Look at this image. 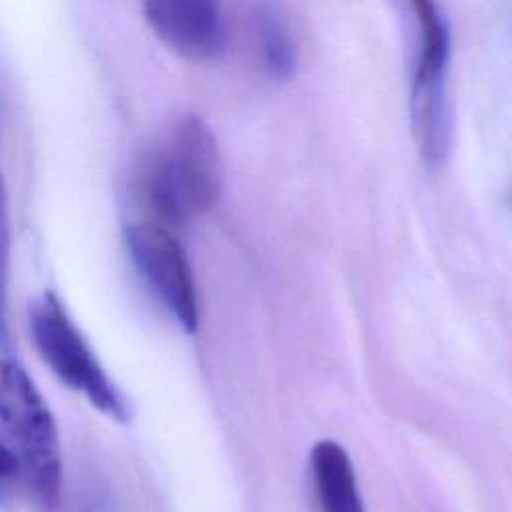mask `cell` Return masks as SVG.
Segmentation results:
<instances>
[{"label":"cell","mask_w":512,"mask_h":512,"mask_svg":"<svg viewBox=\"0 0 512 512\" xmlns=\"http://www.w3.org/2000/svg\"><path fill=\"white\" fill-rule=\"evenodd\" d=\"M222 190V160L208 124L182 116L140 174V196L162 226H184L208 212Z\"/></svg>","instance_id":"obj_1"},{"label":"cell","mask_w":512,"mask_h":512,"mask_svg":"<svg viewBox=\"0 0 512 512\" xmlns=\"http://www.w3.org/2000/svg\"><path fill=\"white\" fill-rule=\"evenodd\" d=\"M0 430L34 502L54 510L62 488L56 420L28 372L10 358H0Z\"/></svg>","instance_id":"obj_2"},{"label":"cell","mask_w":512,"mask_h":512,"mask_svg":"<svg viewBox=\"0 0 512 512\" xmlns=\"http://www.w3.org/2000/svg\"><path fill=\"white\" fill-rule=\"evenodd\" d=\"M28 328L38 354L60 382L84 394L94 408L112 420H130V408L124 396L108 378L54 292L46 290L30 302Z\"/></svg>","instance_id":"obj_3"},{"label":"cell","mask_w":512,"mask_h":512,"mask_svg":"<svg viewBox=\"0 0 512 512\" xmlns=\"http://www.w3.org/2000/svg\"><path fill=\"white\" fill-rule=\"evenodd\" d=\"M128 254L186 332L198 328V302L192 270L178 238L158 222H134L124 230Z\"/></svg>","instance_id":"obj_4"},{"label":"cell","mask_w":512,"mask_h":512,"mask_svg":"<svg viewBox=\"0 0 512 512\" xmlns=\"http://www.w3.org/2000/svg\"><path fill=\"white\" fill-rule=\"evenodd\" d=\"M142 10L156 38L188 60H208L224 48L220 0H144Z\"/></svg>","instance_id":"obj_5"},{"label":"cell","mask_w":512,"mask_h":512,"mask_svg":"<svg viewBox=\"0 0 512 512\" xmlns=\"http://www.w3.org/2000/svg\"><path fill=\"white\" fill-rule=\"evenodd\" d=\"M310 472L320 512H364L352 462L340 444L316 442L310 450Z\"/></svg>","instance_id":"obj_6"},{"label":"cell","mask_w":512,"mask_h":512,"mask_svg":"<svg viewBox=\"0 0 512 512\" xmlns=\"http://www.w3.org/2000/svg\"><path fill=\"white\" fill-rule=\"evenodd\" d=\"M416 22L414 82H446L450 60V32L436 0H408Z\"/></svg>","instance_id":"obj_7"},{"label":"cell","mask_w":512,"mask_h":512,"mask_svg":"<svg viewBox=\"0 0 512 512\" xmlns=\"http://www.w3.org/2000/svg\"><path fill=\"white\" fill-rule=\"evenodd\" d=\"M254 36L262 66L272 78H290L296 70V46L290 36L288 22L282 10L270 2L260 0L254 8Z\"/></svg>","instance_id":"obj_8"},{"label":"cell","mask_w":512,"mask_h":512,"mask_svg":"<svg viewBox=\"0 0 512 512\" xmlns=\"http://www.w3.org/2000/svg\"><path fill=\"white\" fill-rule=\"evenodd\" d=\"M8 262H10V218L8 192L0 174V350H8V320H6V292H8Z\"/></svg>","instance_id":"obj_9"},{"label":"cell","mask_w":512,"mask_h":512,"mask_svg":"<svg viewBox=\"0 0 512 512\" xmlns=\"http://www.w3.org/2000/svg\"><path fill=\"white\" fill-rule=\"evenodd\" d=\"M18 472V460L6 442L0 440V484Z\"/></svg>","instance_id":"obj_10"}]
</instances>
